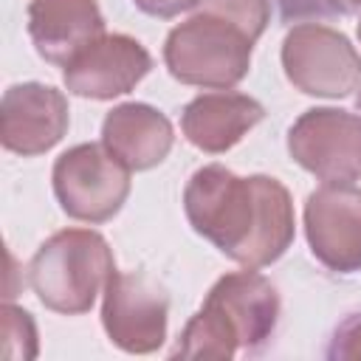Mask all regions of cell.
<instances>
[{
	"mask_svg": "<svg viewBox=\"0 0 361 361\" xmlns=\"http://www.w3.org/2000/svg\"><path fill=\"white\" fill-rule=\"evenodd\" d=\"M62 212L82 223L116 217L130 195V169L104 144H76L65 149L51 172Z\"/></svg>",
	"mask_w": 361,
	"mask_h": 361,
	"instance_id": "cell-5",
	"label": "cell"
},
{
	"mask_svg": "<svg viewBox=\"0 0 361 361\" xmlns=\"http://www.w3.org/2000/svg\"><path fill=\"white\" fill-rule=\"evenodd\" d=\"M355 102H358V110H361V93H358V99H355Z\"/></svg>",
	"mask_w": 361,
	"mask_h": 361,
	"instance_id": "cell-21",
	"label": "cell"
},
{
	"mask_svg": "<svg viewBox=\"0 0 361 361\" xmlns=\"http://www.w3.org/2000/svg\"><path fill=\"white\" fill-rule=\"evenodd\" d=\"M330 14H361V0H327Z\"/></svg>",
	"mask_w": 361,
	"mask_h": 361,
	"instance_id": "cell-20",
	"label": "cell"
},
{
	"mask_svg": "<svg viewBox=\"0 0 361 361\" xmlns=\"http://www.w3.org/2000/svg\"><path fill=\"white\" fill-rule=\"evenodd\" d=\"M358 39H361V20H358Z\"/></svg>",
	"mask_w": 361,
	"mask_h": 361,
	"instance_id": "cell-22",
	"label": "cell"
},
{
	"mask_svg": "<svg viewBox=\"0 0 361 361\" xmlns=\"http://www.w3.org/2000/svg\"><path fill=\"white\" fill-rule=\"evenodd\" d=\"M113 271V251L99 231L65 228L37 248L28 262V282L48 310L79 316L104 293Z\"/></svg>",
	"mask_w": 361,
	"mask_h": 361,
	"instance_id": "cell-3",
	"label": "cell"
},
{
	"mask_svg": "<svg viewBox=\"0 0 361 361\" xmlns=\"http://www.w3.org/2000/svg\"><path fill=\"white\" fill-rule=\"evenodd\" d=\"M192 11L217 14L243 28L257 42L271 20V0H195Z\"/></svg>",
	"mask_w": 361,
	"mask_h": 361,
	"instance_id": "cell-15",
	"label": "cell"
},
{
	"mask_svg": "<svg viewBox=\"0 0 361 361\" xmlns=\"http://www.w3.org/2000/svg\"><path fill=\"white\" fill-rule=\"evenodd\" d=\"M282 68L307 96L341 99L361 87V54L341 31L322 23H299L285 34Z\"/></svg>",
	"mask_w": 361,
	"mask_h": 361,
	"instance_id": "cell-6",
	"label": "cell"
},
{
	"mask_svg": "<svg viewBox=\"0 0 361 361\" xmlns=\"http://www.w3.org/2000/svg\"><path fill=\"white\" fill-rule=\"evenodd\" d=\"M28 34L48 65L65 68L104 37V17L96 0H31Z\"/></svg>",
	"mask_w": 361,
	"mask_h": 361,
	"instance_id": "cell-12",
	"label": "cell"
},
{
	"mask_svg": "<svg viewBox=\"0 0 361 361\" xmlns=\"http://www.w3.org/2000/svg\"><path fill=\"white\" fill-rule=\"evenodd\" d=\"M144 14L149 17H161V20H169V17H178L180 11L192 8L195 0H133Z\"/></svg>",
	"mask_w": 361,
	"mask_h": 361,
	"instance_id": "cell-19",
	"label": "cell"
},
{
	"mask_svg": "<svg viewBox=\"0 0 361 361\" xmlns=\"http://www.w3.org/2000/svg\"><path fill=\"white\" fill-rule=\"evenodd\" d=\"M279 8L282 23H305V20H322L333 17L327 8V0H274Z\"/></svg>",
	"mask_w": 361,
	"mask_h": 361,
	"instance_id": "cell-18",
	"label": "cell"
},
{
	"mask_svg": "<svg viewBox=\"0 0 361 361\" xmlns=\"http://www.w3.org/2000/svg\"><path fill=\"white\" fill-rule=\"evenodd\" d=\"M276 319L279 293L257 268L226 274L186 322L172 358H234L237 350L259 347Z\"/></svg>",
	"mask_w": 361,
	"mask_h": 361,
	"instance_id": "cell-2",
	"label": "cell"
},
{
	"mask_svg": "<svg viewBox=\"0 0 361 361\" xmlns=\"http://www.w3.org/2000/svg\"><path fill=\"white\" fill-rule=\"evenodd\" d=\"M169 299L166 290L135 271H113L104 285L102 299V324L107 338L133 355L155 353L166 338Z\"/></svg>",
	"mask_w": 361,
	"mask_h": 361,
	"instance_id": "cell-8",
	"label": "cell"
},
{
	"mask_svg": "<svg viewBox=\"0 0 361 361\" xmlns=\"http://www.w3.org/2000/svg\"><path fill=\"white\" fill-rule=\"evenodd\" d=\"M102 144L130 172H144L158 166L169 155L175 144V130L161 110L144 102H127L104 116Z\"/></svg>",
	"mask_w": 361,
	"mask_h": 361,
	"instance_id": "cell-14",
	"label": "cell"
},
{
	"mask_svg": "<svg viewBox=\"0 0 361 361\" xmlns=\"http://www.w3.org/2000/svg\"><path fill=\"white\" fill-rule=\"evenodd\" d=\"M68 99L42 82L11 85L0 104V141L23 158L42 155L68 133Z\"/></svg>",
	"mask_w": 361,
	"mask_h": 361,
	"instance_id": "cell-10",
	"label": "cell"
},
{
	"mask_svg": "<svg viewBox=\"0 0 361 361\" xmlns=\"http://www.w3.org/2000/svg\"><path fill=\"white\" fill-rule=\"evenodd\" d=\"M152 68L149 51L127 34H104L65 65V87L73 96L107 102L130 93Z\"/></svg>",
	"mask_w": 361,
	"mask_h": 361,
	"instance_id": "cell-11",
	"label": "cell"
},
{
	"mask_svg": "<svg viewBox=\"0 0 361 361\" xmlns=\"http://www.w3.org/2000/svg\"><path fill=\"white\" fill-rule=\"evenodd\" d=\"M251 48L254 39L234 23L195 11L169 31L164 42V62L183 85L228 90L245 79L251 68Z\"/></svg>",
	"mask_w": 361,
	"mask_h": 361,
	"instance_id": "cell-4",
	"label": "cell"
},
{
	"mask_svg": "<svg viewBox=\"0 0 361 361\" xmlns=\"http://www.w3.org/2000/svg\"><path fill=\"white\" fill-rule=\"evenodd\" d=\"M305 234L313 257L336 271H361V189L324 183L305 200Z\"/></svg>",
	"mask_w": 361,
	"mask_h": 361,
	"instance_id": "cell-9",
	"label": "cell"
},
{
	"mask_svg": "<svg viewBox=\"0 0 361 361\" xmlns=\"http://www.w3.org/2000/svg\"><path fill=\"white\" fill-rule=\"evenodd\" d=\"M290 158L324 183L361 180V116L338 107L305 110L288 133Z\"/></svg>",
	"mask_w": 361,
	"mask_h": 361,
	"instance_id": "cell-7",
	"label": "cell"
},
{
	"mask_svg": "<svg viewBox=\"0 0 361 361\" xmlns=\"http://www.w3.org/2000/svg\"><path fill=\"white\" fill-rule=\"evenodd\" d=\"M265 110L245 93H200L180 113V130L186 141L209 155L231 149L243 135L262 121Z\"/></svg>",
	"mask_w": 361,
	"mask_h": 361,
	"instance_id": "cell-13",
	"label": "cell"
},
{
	"mask_svg": "<svg viewBox=\"0 0 361 361\" xmlns=\"http://www.w3.org/2000/svg\"><path fill=\"white\" fill-rule=\"evenodd\" d=\"M0 316H3L0 319V324H3V358L6 361L34 358L37 355V327H34L31 313L6 302Z\"/></svg>",
	"mask_w": 361,
	"mask_h": 361,
	"instance_id": "cell-16",
	"label": "cell"
},
{
	"mask_svg": "<svg viewBox=\"0 0 361 361\" xmlns=\"http://www.w3.org/2000/svg\"><path fill=\"white\" fill-rule=\"evenodd\" d=\"M192 228L245 268L276 262L293 243V200L268 175L240 178L220 164L200 166L183 189Z\"/></svg>",
	"mask_w": 361,
	"mask_h": 361,
	"instance_id": "cell-1",
	"label": "cell"
},
{
	"mask_svg": "<svg viewBox=\"0 0 361 361\" xmlns=\"http://www.w3.org/2000/svg\"><path fill=\"white\" fill-rule=\"evenodd\" d=\"M327 355H330V358H341V361H355V358H361V313L347 316V319L336 327Z\"/></svg>",
	"mask_w": 361,
	"mask_h": 361,
	"instance_id": "cell-17",
	"label": "cell"
}]
</instances>
